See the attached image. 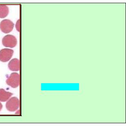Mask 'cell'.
Masks as SVG:
<instances>
[{
    "label": "cell",
    "mask_w": 126,
    "mask_h": 126,
    "mask_svg": "<svg viewBox=\"0 0 126 126\" xmlns=\"http://www.w3.org/2000/svg\"><path fill=\"white\" fill-rule=\"evenodd\" d=\"M20 107V100L17 97H12L7 101L6 104V110L10 112L16 111Z\"/></svg>",
    "instance_id": "cell-1"
},
{
    "label": "cell",
    "mask_w": 126,
    "mask_h": 126,
    "mask_svg": "<svg viewBox=\"0 0 126 126\" xmlns=\"http://www.w3.org/2000/svg\"><path fill=\"white\" fill-rule=\"evenodd\" d=\"M2 44L6 47L13 48L17 46V40L15 36L11 35H7L2 39Z\"/></svg>",
    "instance_id": "cell-2"
},
{
    "label": "cell",
    "mask_w": 126,
    "mask_h": 126,
    "mask_svg": "<svg viewBox=\"0 0 126 126\" xmlns=\"http://www.w3.org/2000/svg\"><path fill=\"white\" fill-rule=\"evenodd\" d=\"M20 75L17 73H12L6 80V83L12 88H17L20 85Z\"/></svg>",
    "instance_id": "cell-3"
},
{
    "label": "cell",
    "mask_w": 126,
    "mask_h": 126,
    "mask_svg": "<svg viewBox=\"0 0 126 126\" xmlns=\"http://www.w3.org/2000/svg\"><path fill=\"white\" fill-rule=\"evenodd\" d=\"M14 26V23L10 20L4 19L0 23V29L3 33H8L13 30Z\"/></svg>",
    "instance_id": "cell-4"
},
{
    "label": "cell",
    "mask_w": 126,
    "mask_h": 126,
    "mask_svg": "<svg viewBox=\"0 0 126 126\" xmlns=\"http://www.w3.org/2000/svg\"><path fill=\"white\" fill-rule=\"evenodd\" d=\"M14 51L12 49L4 48L0 50V61L6 62L10 60L13 55Z\"/></svg>",
    "instance_id": "cell-5"
},
{
    "label": "cell",
    "mask_w": 126,
    "mask_h": 126,
    "mask_svg": "<svg viewBox=\"0 0 126 126\" xmlns=\"http://www.w3.org/2000/svg\"><path fill=\"white\" fill-rule=\"evenodd\" d=\"M8 67L12 71H19L20 68L19 60L17 58L12 59L8 63Z\"/></svg>",
    "instance_id": "cell-6"
},
{
    "label": "cell",
    "mask_w": 126,
    "mask_h": 126,
    "mask_svg": "<svg viewBox=\"0 0 126 126\" xmlns=\"http://www.w3.org/2000/svg\"><path fill=\"white\" fill-rule=\"evenodd\" d=\"M12 95V93L6 91L4 89H0V102H7Z\"/></svg>",
    "instance_id": "cell-7"
},
{
    "label": "cell",
    "mask_w": 126,
    "mask_h": 126,
    "mask_svg": "<svg viewBox=\"0 0 126 126\" xmlns=\"http://www.w3.org/2000/svg\"><path fill=\"white\" fill-rule=\"evenodd\" d=\"M9 12L8 7L6 5H0V18H4Z\"/></svg>",
    "instance_id": "cell-8"
},
{
    "label": "cell",
    "mask_w": 126,
    "mask_h": 126,
    "mask_svg": "<svg viewBox=\"0 0 126 126\" xmlns=\"http://www.w3.org/2000/svg\"><path fill=\"white\" fill-rule=\"evenodd\" d=\"M20 19H18L15 25L16 29L18 32H20Z\"/></svg>",
    "instance_id": "cell-9"
},
{
    "label": "cell",
    "mask_w": 126,
    "mask_h": 126,
    "mask_svg": "<svg viewBox=\"0 0 126 126\" xmlns=\"http://www.w3.org/2000/svg\"><path fill=\"white\" fill-rule=\"evenodd\" d=\"M2 108H3V105L1 103V102H0V111L2 110Z\"/></svg>",
    "instance_id": "cell-10"
},
{
    "label": "cell",
    "mask_w": 126,
    "mask_h": 126,
    "mask_svg": "<svg viewBox=\"0 0 126 126\" xmlns=\"http://www.w3.org/2000/svg\"><path fill=\"white\" fill-rule=\"evenodd\" d=\"M16 112L15 113V114H17V115H19L20 114V111L19 110H18L17 111H16Z\"/></svg>",
    "instance_id": "cell-11"
}]
</instances>
